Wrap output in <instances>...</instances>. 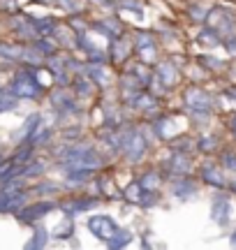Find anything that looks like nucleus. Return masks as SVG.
I'll list each match as a JSON object with an SVG mask.
<instances>
[{"mask_svg": "<svg viewBox=\"0 0 236 250\" xmlns=\"http://www.w3.org/2000/svg\"><path fill=\"white\" fill-rule=\"evenodd\" d=\"M225 165L232 167V169H236V155H227V158H225Z\"/></svg>", "mask_w": 236, "mask_h": 250, "instance_id": "obj_9", "label": "nucleus"}, {"mask_svg": "<svg viewBox=\"0 0 236 250\" xmlns=\"http://www.w3.org/2000/svg\"><path fill=\"white\" fill-rule=\"evenodd\" d=\"M127 241H130V232H120V229H116L114 236L109 239V246L111 248H120V246H125Z\"/></svg>", "mask_w": 236, "mask_h": 250, "instance_id": "obj_5", "label": "nucleus"}, {"mask_svg": "<svg viewBox=\"0 0 236 250\" xmlns=\"http://www.w3.org/2000/svg\"><path fill=\"white\" fill-rule=\"evenodd\" d=\"M188 95H190V98H195V102L190 100V107H195V109H209V98H206L201 90H190Z\"/></svg>", "mask_w": 236, "mask_h": 250, "instance_id": "obj_4", "label": "nucleus"}, {"mask_svg": "<svg viewBox=\"0 0 236 250\" xmlns=\"http://www.w3.org/2000/svg\"><path fill=\"white\" fill-rule=\"evenodd\" d=\"M0 95H2V93H0ZM12 107H14V98H12V95H2V98H0V111H9Z\"/></svg>", "mask_w": 236, "mask_h": 250, "instance_id": "obj_7", "label": "nucleus"}, {"mask_svg": "<svg viewBox=\"0 0 236 250\" xmlns=\"http://www.w3.org/2000/svg\"><path fill=\"white\" fill-rule=\"evenodd\" d=\"M229 211H232V206H229V199L225 197H218L213 206H211V215H213V220L218 225H225L229 220Z\"/></svg>", "mask_w": 236, "mask_h": 250, "instance_id": "obj_3", "label": "nucleus"}, {"mask_svg": "<svg viewBox=\"0 0 236 250\" xmlns=\"http://www.w3.org/2000/svg\"><path fill=\"white\" fill-rule=\"evenodd\" d=\"M12 93L21 95V98H35L37 93H39V86H37V81L30 74H19L17 79H14Z\"/></svg>", "mask_w": 236, "mask_h": 250, "instance_id": "obj_2", "label": "nucleus"}, {"mask_svg": "<svg viewBox=\"0 0 236 250\" xmlns=\"http://www.w3.org/2000/svg\"><path fill=\"white\" fill-rule=\"evenodd\" d=\"M232 243H234V246H236V232H234V236H232Z\"/></svg>", "mask_w": 236, "mask_h": 250, "instance_id": "obj_11", "label": "nucleus"}, {"mask_svg": "<svg viewBox=\"0 0 236 250\" xmlns=\"http://www.w3.org/2000/svg\"><path fill=\"white\" fill-rule=\"evenodd\" d=\"M88 229H91V232L95 234L98 239L109 241L118 227H116V223L111 220L109 215H93V218H88Z\"/></svg>", "mask_w": 236, "mask_h": 250, "instance_id": "obj_1", "label": "nucleus"}, {"mask_svg": "<svg viewBox=\"0 0 236 250\" xmlns=\"http://www.w3.org/2000/svg\"><path fill=\"white\" fill-rule=\"evenodd\" d=\"M232 130H234V134H236V116L232 118Z\"/></svg>", "mask_w": 236, "mask_h": 250, "instance_id": "obj_10", "label": "nucleus"}, {"mask_svg": "<svg viewBox=\"0 0 236 250\" xmlns=\"http://www.w3.org/2000/svg\"><path fill=\"white\" fill-rule=\"evenodd\" d=\"M206 176H209V179H206V181H211V183H216V186H222V179H220V176H218V174H216V171L206 169Z\"/></svg>", "mask_w": 236, "mask_h": 250, "instance_id": "obj_8", "label": "nucleus"}, {"mask_svg": "<svg viewBox=\"0 0 236 250\" xmlns=\"http://www.w3.org/2000/svg\"><path fill=\"white\" fill-rule=\"evenodd\" d=\"M49 208H51V204H42V206H37V208L23 211V213H21V218H23V220H33V218H39L37 213H42V211H49Z\"/></svg>", "mask_w": 236, "mask_h": 250, "instance_id": "obj_6", "label": "nucleus"}]
</instances>
